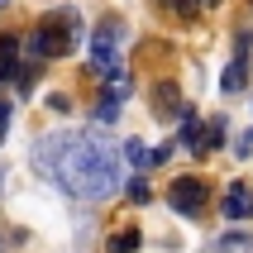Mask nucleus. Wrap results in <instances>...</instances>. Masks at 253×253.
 I'll use <instances>...</instances> for the list:
<instances>
[{
	"label": "nucleus",
	"instance_id": "3",
	"mask_svg": "<svg viewBox=\"0 0 253 253\" xmlns=\"http://www.w3.org/2000/svg\"><path fill=\"white\" fill-rule=\"evenodd\" d=\"M120 43H125V24L120 19H100L96 34H91V72L100 82H125V57H120Z\"/></svg>",
	"mask_w": 253,
	"mask_h": 253
},
{
	"label": "nucleus",
	"instance_id": "8",
	"mask_svg": "<svg viewBox=\"0 0 253 253\" xmlns=\"http://www.w3.org/2000/svg\"><path fill=\"white\" fill-rule=\"evenodd\" d=\"M120 158H125L129 168H139V172H143V168H153V148H148V143H139V139H129Z\"/></svg>",
	"mask_w": 253,
	"mask_h": 253
},
{
	"label": "nucleus",
	"instance_id": "13",
	"mask_svg": "<svg viewBox=\"0 0 253 253\" xmlns=\"http://www.w3.org/2000/svg\"><path fill=\"white\" fill-rule=\"evenodd\" d=\"M48 105H53V110H57V115H67V110H72V100H67V96H62V91H53V96H48Z\"/></svg>",
	"mask_w": 253,
	"mask_h": 253
},
{
	"label": "nucleus",
	"instance_id": "1",
	"mask_svg": "<svg viewBox=\"0 0 253 253\" xmlns=\"http://www.w3.org/2000/svg\"><path fill=\"white\" fill-rule=\"evenodd\" d=\"M34 172L77 201H105L120 186V153L96 129H57L34 143Z\"/></svg>",
	"mask_w": 253,
	"mask_h": 253
},
{
	"label": "nucleus",
	"instance_id": "15",
	"mask_svg": "<svg viewBox=\"0 0 253 253\" xmlns=\"http://www.w3.org/2000/svg\"><path fill=\"white\" fill-rule=\"evenodd\" d=\"M5 134H10V105H0V143H5Z\"/></svg>",
	"mask_w": 253,
	"mask_h": 253
},
{
	"label": "nucleus",
	"instance_id": "2",
	"mask_svg": "<svg viewBox=\"0 0 253 253\" xmlns=\"http://www.w3.org/2000/svg\"><path fill=\"white\" fill-rule=\"evenodd\" d=\"M77 39H82V19H77V10H57V14H48V19L24 39V48L34 57H67L72 48H77Z\"/></svg>",
	"mask_w": 253,
	"mask_h": 253
},
{
	"label": "nucleus",
	"instance_id": "7",
	"mask_svg": "<svg viewBox=\"0 0 253 253\" xmlns=\"http://www.w3.org/2000/svg\"><path fill=\"white\" fill-rule=\"evenodd\" d=\"M201 253H253V234H220V239H211Z\"/></svg>",
	"mask_w": 253,
	"mask_h": 253
},
{
	"label": "nucleus",
	"instance_id": "9",
	"mask_svg": "<svg viewBox=\"0 0 253 253\" xmlns=\"http://www.w3.org/2000/svg\"><path fill=\"white\" fill-rule=\"evenodd\" d=\"M139 244H143L139 229H120V234H110V244H105V249H110V253H139Z\"/></svg>",
	"mask_w": 253,
	"mask_h": 253
},
{
	"label": "nucleus",
	"instance_id": "18",
	"mask_svg": "<svg viewBox=\"0 0 253 253\" xmlns=\"http://www.w3.org/2000/svg\"><path fill=\"white\" fill-rule=\"evenodd\" d=\"M0 5H5V0H0Z\"/></svg>",
	"mask_w": 253,
	"mask_h": 253
},
{
	"label": "nucleus",
	"instance_id": "6",
	"mask_svg": "<svg viewBox=\"0 0 253 253\" xmlns=\"http://www.w3.org/2000/svg\"><path fill=\"white\" fill-rule=\"evenodd\" d=\"M225 215H229V220H249V215H253V191H249V182H229V191H225Z\"/></svg>",
	"mask_w": 253,
	"mask_h": 253
},
{
	"label": "nucleus",
	"instance_id": "12",
	"mask_svg": "<svg viewBox=\"0 0 253 253\" xmlns=\"http://www.w3.org/2000/svg\"><path fill=\"white\" fill-rule=\"evenodd\" d=\"M153 100H158V115H172L168 105H177V91H172V86H158V96H153Z\"/></svg>",
	"mask_w": 253,
	"mask_h": 253
},
{
	"label": "nucleus",
	"instance_id": "11",
	"mask_svg": "<svg viewBox=\"0 0 253 253\" xmlns=\"http://www.w3.org/2000/svg\"><path fill=\"white\" fill-rule=\"evenodd\" d=\"M163 10H172V14H196L201 0H163Z\"/></svg>",
	"mask_w": 253,
	"mask_h": 253
},
{
	"label": "nucleus",
	"instance_id": "4",
	"mask_svg": "<svg viewBox=\"0 0 253 253\" xmlns=\"http://www.w3.org/2000/svg\"><path fill=\"white\" fill-rule=\"evenodd\" d=\"M168 206L177 215H201L211 206V186L201 182V177H177V182L168 186Z\"/></svg>",
	"mask_w": 253,
	"mask_h": 253
},
{
	"label": "nucleus",
	"instance_id": "16",
	"mask_svg": "<svg viewBox=\"0 0 253 253\" xmlns=\"http://www.w3.org/2000/svg\"><path fill=\"white\" fill-rule=\"evenodd\" d=\"M201 5H220V0H201Z\"/></svg>",
	"mask_w": 253,
	"mask_h": 253
},
{
	"label": "nucleus",
	"instance_id": "10",
	"mask_svg": "<svg viewBox=\"0 0 253 253\" xmlns=\"http://www.w3.org/2000/svg\"><path fill=\"white\" fill-rule=\"evenodd\" d=\"M125 191H129V201H134V206H143V201H153V191H148V182H143V177H134V182H129Z\"/></svg>",
	"mask_w": 253,
	"mask_h": 253
},
{
	"label": "nucleus",
	"instance_id": "5",
	"mask_svg": "<svg viewBox=\"0 0 253 253\" xmlns=\"http://www.w3.org/2000/svg\"><path fill=\"white\" fill-rule=\"evenodd\" d=\"M249 43H253V29H239V39H234V57H229L225 77H220V86H225V96H239L244 82H249Z\"/></svg>",
	"mask_w": 253,
	"mask_h": 253
},
{
	"label": "nucleus",
	"instance_id": "17",
	"mask_svg": "<svg viewBox=\"0 0 253 253\" xmlns=\"http://www.w3.org/2000/svg\"><path fill=\"white\" fill-rule=\"evenodd\" d=\"M0 253H5V239H0Z\"/></svg>",
	"mask_w": 253,
	"mask_h": 253
},
{
	"label": "nucleus",
	"instance_id": "14",
	"mask_svg": "<svg viewBox=\"0 0 253 253\" xmlns=\"http://www.w3.org/2000/svg\"><path fill=\"white\" fill-rule=\"evenodd\" d=\"M234 153H244V158L253 153V129H244V134H239V143H234Z\"/></svg>",
	"mask_w": 253,
	"mask_h": 253
}]
</instances>
